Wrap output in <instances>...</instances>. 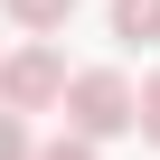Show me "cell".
<instances>
[{
	"label": "cell",
	"instance_id": "1",
	"mask_svg": "<svg viewBox=\"0 0 160 160\" xmlns=\"http://www.w3.org/2000/svg\"><path fill=\"white\" fill-rule=\"evenodd\" d=\"M66 132H85V141H122V132H141V85L122 66H85L66 85Z\"/></svg>",
	"mask_w": 160,
	"mask_h": 160
},
{
	"label": "cell",
	"instance_id": "2",
	"mask_svg": "<svg viewBox=\"0 0 160 160\" xmlns=\"http://www.w3.org/2000/svg\"><path fill=\"white\" fill-rule=\"evenodd\" d=\"M66 57L47 47V38H28V47H0V104H19V113H47V104H66Z\"/></svg>",
	"mask_w": 160,
	"mask_h": 160
},
{
	"label": "cell",
	"instance_id": "3",
	"mask_svg": "<svg viewBox=\"0 0 160 160\" xmlns=\"http://www.w3.org/2000/svg\"><path fill=\"white\" fill-rule=\"evenodd\" d=\"M113 38L122 47H160V0H113Z\"/></svg>",
	"mask_w": 160,
	"mask_h": 160
},
{
	"label": "cell",
	"instance_id": "4",
	"mask_svg": "<svg viewBox=\"0 0 160 160\" xmlns=\"http://www.w3.org/2000/svg\"><path fill=\"white\" fill-rule=\"evenodd\" d=\"M0 10H10V19H19L28 38H57V28L75 19V0H0Z\"/></svg>",
	"mask_w": 160,
	"mask_h": 160
},
{
	"label": "cell",
	"instance_id": "5",
	"mask_svg": "<svg viewBox=\"0 0 160 160\" xmlns=\"http://www.w3.org/2000/svg\"><path fill=\"white\" fill-rule=\"evenodd\" d=\"M0 160H38V141H28V113H19V104H0Z\"/></svg>",
	"mask_w": 160,
	"mask_h": 160
},
{
	"label": "cell",
	"instance_id": "6",
	"mask_svg": "<svg viewBox=\"0 0 160 160\" xmlns=\"http://www.w3.org/2000/svg\"><path fill=\"white\" fill-rule=\"evenodd\" d=\"M38 160H94V141H85V132H66V141H38Z\"/></svg>",
	"mask_w": 160,
	"mask_h": 160
},
{
	"label": "cell",
	"instance_id": "7",
	"mask_svg": "<svg viewBox=\"0 0 160 160\" xmlns=\"http://www.w3.org/2000/svg\"><path fill=\"white\" fill-rule=\"evenodd\" d=\"M141 141H160V75L141 85Z\"/></svg>",
	"mask_w": 160,
	"mask_h": 160
}]
</instances>
